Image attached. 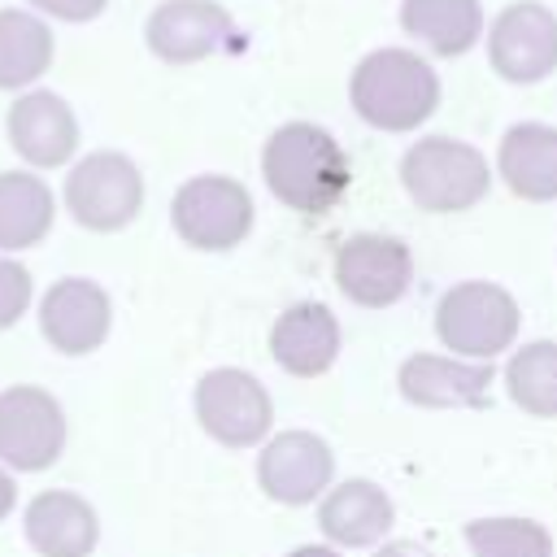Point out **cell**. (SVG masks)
Masks as SVG:
<instances>
[{
	"mask_svg": "<svg viewBox=\"0 0 557 557\" xmlns=\"http://www.w3.org/2000/svg\"><path fill=\"white\" fill-rule=\"evenodd\" d=\"M261 183L283 209L322 218L348 196L352 161L326 126L292 117L278 122L261 144Z\"/></svg>",
	"mask_w": 557,
	"mask_h": 557,
	"instance_id": "cell-1",
	"label": "cell"
},
{
	"mask_svg": "<svg viewBox=\"0 0 557 557\" xmlns=\"http://www.w3.org/2000/svg\"><path fill=\"white\" fill-rule=\"evenodd\" d=\"M444 100L440 70L418 48H370L348 74L352 113L383 135H413Z\"/></svg>",
	"mask_w": 557,
	"mask_h": 557,
	"instance_id": "cell-2",
	"label": "cell"
},
{
	"mask_svg": "<svg viewBox=\"0 0 557 557\" xmlns=\"http://www.w3.org/2000/svg\"><path fill=\"white\" fill-rule=\"evenodd\" d=\"M396 174H400L409 205H418L422 213H435V218L479 209L496 183V170L479 144L457 139V135H440V131L418 135L400 152Z\"/></svg>",
	"mask_w": 557,
	"mask_h": 557,
	"instance_id": "cell-3",
	"label": "cell"
},
{
	"mask_svg": "<svg viewBox=\"0 0 557 557\" xmlns=\"http://www.w3.org/2000/svg\"><path fill=\"white\" fill-rule=\"evenodd\" d=\"M435 339L444 352L466 361H505L522 335V305L505 283L461 278L435 300Z\"/></svg>",
	"mask_w": 557,
	"mask_h": 557,
	"instance_id": "cell-4",
	"label": "cell"
},
{
	"mask_svg": "<svg viewBox=\"0 0 557 557\" xmlns=\"http://www.w3.org/2000/svg\"><path fill=\"white\" fill-rule=\"evenodd\" d=\"M191 413H196L200 431L231 453L261 448L274 435V396L244 366L205 370L191 387Z\"/></svg>",
	"mask_w": 557,
	"mask_h": 557,
	"instance_id": "cell-5",
	"label": "cell"
},
{
	"mask_svg": "<svg viewBox=\"0 0 557 557\" xmlns=\"http://www.w3.org/2000/svg\"><path fill=\"white\" fill-rule=\"evenodd\" d=\"M170 226L196 252H231L252 235L257 205L235 174H191L170 200Z\"/></svg>",
	"mask_w": 557,
	"mask_h": 557,
	"instance_id": "cell-6",
	"label": "cell"
},
{
	"mask_svg": "<svg viewBox=\"0 0 557 557\" xmlns=\"http://www.w3.org/2000/svg\"><path fill=\"white\" fill-rule=\"evenodd\" d=\"M335 292L357 309H392L409 296L418 278L413 248L387 231H352L335 244L331 257Z\"/></svg>",
	"mask_w": 557,
	"mask_h": 557,
	"instance_id": "cell-7",
	"label": "cell"
},
{
	"mask_svg": "<svg viewBox=\"0 0 557 557\" xmlns=\"http://www.w3.org/2000/svg\"><path fill=\"white\" fill-rule=\"evenodd\" d=\"M65 209L83 231L96 235H113L126 231L139 209H144V174L139 165L117 152V148H100L87 152L70 165L65 174Z\"/></svg>",
	"mask_w": 557,
	"mask_h": 557,
	"instance_id": "cell-8",
	"label": "cell"
},
{
	"mask_svg": "<svg viewBox=\"0 0 557 557\" xmlns=\"http://www.w3.org/2000/svg\"><path fill=\"white\" fill-rule=\"evenodd\" d=\"M257 487L265 500L283 509H305L326 496V487L339 479V461L326 435L309 426H278L257 448Z\"/></svg>",
	"mask_w": 557,
	"mask_h": 557,
	"instance_id": "cell-9",
	"label": "cell"
},
{
	"mask_svg": "<svg viewBox=\"0 0 557 557\" xmlns=\"http://www.w3.org/2000/svg\"><path fill=\"white\" fill-rule=\"evenodd\" d=\"M483 48L500 83L535 87L557 74V13L540 0H513L487 22Z\"/></svg>",
	"mask_w": 557,
	"mask_h": 557,
	"instance_id": "cell-10",
	"label": "cell"
},
{
	"mask_svg": "<svg viewBox=\"0 0 557 557\" xmlns=\"http://www.w3.org/2000/svg\"><path fill=\"white\" fill-rule=\"evenodd\" d=\"M144 44L165 65H200L239 44V26L218 0H161L144 22Z\"/></svg>",
	"mask_w": 557,
	"mask_h": 557,
	"instance_id": "cell-11",
	"label": "cell"
},
{
	"mask_svg": "<svg viewBox=\"0 0 557 557\" xmlns=\"http://www.w3.org/2000/svg\"><path fill=\"white\" fill-rule=\"evenodd\" d=\"M496 366L492 361H466L453 352H409L396 366V392L405 405L426 413H453V409H483L492 400Z\"/></svg>",
	"mask_w": 557,
	"mask_h": 557,
	"instance_id": "cell-12",
	"label": "cell"
},
{
	"mask_svg": "<svg viewBox=\"0 0 557 557\" xmlns=\"http://www.w3.org/2000/svg\"><path fill=\"white\" fill-rule=\"evenodd\" d=\"M65 448L61 400L44 387L17 383L0 392V461L9 470H48Z\"/></svg>",
	"mask_w": 557,
	"mask_h": 557,
	"instance_id": "cell-13",
	"label": "cell"
},
{
	"mask_svg": "<svg viewBox=\"0 0 557 557\" xmlns=\"http://www.w3.org/2000/svg\"><path fill=\"white\" fill-rule=\"evenodd\" d=\"M265 348H270V361L287 379H322L335 370L344 352L339 313L322 300H296L270 322Z\"/></svg>",
	"mask_w": 557,
	"mask_h": 557,
	"instance_id": "cell-14",
	"label": "cell"
},
{
	"mask_svg": "<svg viewBox=\"0 0 557 557\" xmlns=\"http://www.w3.org/2000/svg\"><path fill=\"white\" fill-rule=\"evenodd\" d=\"M39 331L57 352L87 357L113 331V300L96 278H57L39 300Z\"/></svg>",
	"mask_w": 557,
	"mask_h": 557,
	"instance_id": "cell-15",
	"label": "cell"
},
{
	"mask_svg": "<svg viewBox=\"0 0 557 557\" xmlns=\"http://www.w3.org/2000/svg\"><path fill=\"white\" fill-rule=\"evenodd\" d=\"M318 513V531L326 544H335L339 553H366L379 548L392 527H396V505L383 492V483L352 474V479H335L326 487V496L313 505Z\"/></svg>",
	"mask_w": 557,
	"mask_h": 557,
	"instance_id": "cell-16",
	"label": "cell"
},
{
	"mask_svg": "<svg viewBox=\"0 0 557 557\" xmlns=\"http://www.w3.org/2000/svg\"><path fill=\"white\" fill-rule=\"evenodd\" d=\"M4 135H9V148L35 170L70 165V157L78 152V117H74V109L57 91H44V87H30L9 104Z\"/></svg>",
	"mask_w": 557,
	"mask_h": 557,
	"instance_id": "cell-17",
	"label": "cell"
},
{
	"mask_svg": "<svg viewBox=\"0 0 557 557\" xmlns=\"http://www.w3.org/2000/svg\"><path fill=\"white\" fill-rule=\"evenodd\" d=\"M496 178L527 205H557V126L553 122H513L496 139L492 157Z\"/></svg>",
	"mask_w": 557,
	"mask_h": 557,
	"instance_id": "cell-18",
	"label": "cell"
},
{
	"mask_svg": "<svg viewBox=\"0 0 557 557\" xmlns=\"http://www.w3.org/2000/svg\"><path fill=\"white\" fill-rule=\"evenodd\" d=\"M22 527H26V544L39 557H87L100 544V518L87 505V496L61 487L39 492L26 505Z\"/></svg>",
	"mask_w": 557,
	"mask_h": 557,
	"instance_id": "cell-19",
	"label": "cell"
},
{
	"mask_svg": "<svg viewBox=\"0 0 557 557\" xmlns=\"http://www.w3.org/2000/svg\"><path fill=\"white\" fill-rule=\"evenodd\" d=\"M396 22L426 57H466L487 35L483 0H400Z\"/></svg>",
	"mask_w": 557,
	"mask_h": 557,
	"instance_id": "cell-20",
	"label": "cell"
},
{
	"mask_svg": "<svg viewBox=\"0 0 557 557\" xmlns=\"http://www.w3.org/2000/svg\"><path fill=\"white\" fill-rule=\"evenodd\" d=\"M57 218L52 187L30 170L0 174V252H22L48 239Z\"/></svg>",
	"mask_w": 557,
	"mask_h": 557,
	"instance_id": "cell-21",
	"label": "cell"
},
{
	"mask_svg": "<svg viewBox=\"0 0 557 557\" xmlns=\"http://www.w3.org/2000/svg\"><path fill=\"white\" fill-rule=\"evenodd\" d=\"M57 57L52 26L30 9H0V91L35 87Z\"/></svg>",
	"mask_w": 557,
	"mask_h": 557,
	"instance_id": "cell-22",
	"label": "cell"
},
{
	"mask_svg": "<svg viewBox=\"0 0 557 557\" xmlns=\"http://www.w3.org/2000/svg\"><path fill=\"white\" fill-rule=\"evenodd\" d=\"M500 387L527 418H557V339H518L500 361Z\"/></svg>",
	"mask_w": 557,
	"mask_h": 557,
	"instance_id": "cell-23",
	"label": "cell"
},
{
	"mask_svg": "<svg viewBox=\"0 0 557 557\" xmlns=\"http://www.w3.org/2000/svg\"><path fill=\"white\" fill-rule=\"evenodd\" d=\"M470 557H557V540L540 518L527 513H487L461 527Z\"/></svg>",
	"mask_w": 557,
	"mask_h": 557,
	"instance_id": "cell-24",
	"label": "cell"
},
{
	"mask_svg": "<svg viewBox=\"0 0 557 557\" xmlns=\"http://www.w3.org/2000/svg\"><path fill=\"white\" fill-rule=\"evenodd\" d=\"M30 296H35L30 270L17 265V261H9V257H0V331H9L26 313Z\"/></svg>",
	"mask_w": 557,
	"mask_h": 557,
	"instance_id": "cell-25",
	"label": "cell"
},
{
	"mask_svg": "<svg viewBox=\"0 0 557 557\" xmlns=\"http://www.w3.org/2000/svg\"><path fill=\"white\" fill-rule=\"evenodd\" d=\"M39 17H57V22H96L104 13L109 0H26Z\"/></svg>",
	"mask_w": 557,
	"mask_h": 557,
	"instance_id": "cell-26",
	"label": "cell"
},
{
	"mask_svg": "<svg viewBox=\"0 0 557 557\" xmlns=\"http://www.w3.org/2000/svg\"><path fill=\"white\" fill-rule=\"evenodd\" d=\"M370 557H435V553L418 540H383L379 548H370Z\"/></svg>",
	"mask_w": 557,
	"mask_h": 557,
	"instance_id": "cell-27",
	"label": "cell"
},
{
	"mask_svg": "<svg viewBox=\"0 0 557 557\" xmlns=\"http://www.w3.org/2000/svg\"><path fill=\"white\" fill-rule=\"evenodd\" d=\"M13 505H17V487H13V474L0 466V522L13 513Z\"/></svg>",
	"mask_w": 557,
	"mask_h": 557,
	"instance_id": "cell-28",
	"label": "cell"
},
{
	"mask_svg": "<svg viewBox=\"0 0 557 557\" xmlns=\"http://www.w3.org/2000/svg\"><path fill=\"white\" fill-rule=\"evenodd\" d=\"M283 557H348V553H339L335 544L318 540V544H296V548H292V553H283Z\"/></svg>",
	"mask_w": 557,
	"mask_h": 557,
	"instance_id": "cell-29",
	"label": "cell"
}]
</instances>
